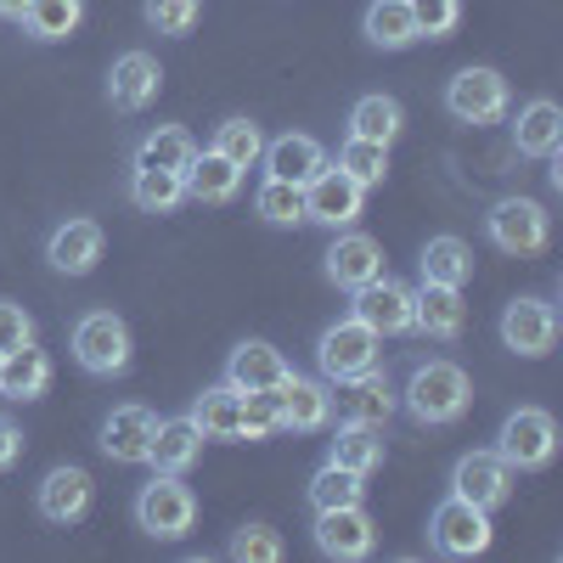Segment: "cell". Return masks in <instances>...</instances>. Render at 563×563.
<instances>
[{"mask_svg":"<svg viewBox=\"0 0 563 563\" xmlns=\"http://www.w3.org/2000/svg\"><path fill=\"white\" fill-rule=\"evenodd\" d=\"M400 406H406L411 422H422V429H451V422H462L467 406H474V378L445 355L417 361L406 389H400Z\"/></svg>","mask_w":563,"mask_h":563,"instance_id":"6da1fadb","label":"cell"},{"mask_svg":"<svg viewBox=\"0 0 563 563\" xmlns=\"http://www.w3.org/2000/svg\"><path fill=\"white\" fill-rule=\"evenodd\" d=\"M68 355L90 378H124L130 372V327L119 310H85L68 333Z\"/></svg>","mask_w":563,"mask_h":563,"instance_id":"7a4b0ae2","label":"cell"},{"mask_svg":"<svg viewBox=\"0 0 563 563\" xmlns=\"http://www.w3.org/2000/svg\"><path fill=\"white\" fill-rule=\"evenodd\" d=\"M135 530H147L153 541H186L198 530V496L186 474H153L135 490Z\"/></svg>","mask_w":563,"mask_h":563,"instance_id":"3957f363","label":"cell"},{"mask_svg":"<svg viewBox=\"0 0 563 563\" xmlns=\"http://www.w3.org/2000/svg\"><path fill=\"white\" fill-rule=\"evenodd\" d=\"M316 366H321V378L339 389V384L361 378V372L384 366V339L372 333L366 321L339 316L333 327H321V339H316Z\"/></svg>","mask_w":563,"mask_h":563,"instance_id":"277c9868","label":"cell"},{"mask_svg":"<svg viewBox=\"0 0 563 563\" xmlns=\"http://www.w3.org/2000/svg\"><path fill=\"white\" fill-rule=\"evenodd\" d=\"M490 451L512 467V474H536V467H547L558 456V422H552V411H541V406L507 411Z\"/></svg>","mask_w":563,"mask_h":563,"instance_id":"5b68a950","label":"cell"},{"mask_svg":"<svg viewBox=\"0 0 563 563\" xmlns=\"http://www.w3.org/2000/svg\"><path fill=\"white\" fill-rule=\"evenodd\" d=\"M485 238L501 249V254H512V260H530V254H541L547 243H552V214L536 203V198H496L490 209H485Z\"/></svg>","mask_w":563,"mask_h":563,"instance_id":"8992f818","label":"cell"},{"mask_svg":"<svg viewBox=\"0 0 563 563\" xmlns=\"http://www.w3.org/2000/svg\"><path fill=\"white\" fill-rule=\"evenodd\" d=\"M507 108H512V90H507V79L496 74V68H456L451 79H445V113L456 119V124H474V130H485V124H501L507 119Z\"/></svg>","mask_w":563,"mask_h":563,"instance_id":"52a82bcc","label":"cell"},{"mask_svg":"<svg viewBox=\"0 0 563 563\" xmlns=\"http://www.w3.org/2000/svg\"><path fill=\"white\" fill-rule=\"evenodd\" d=\"M271 406H276V429L282 434H321L333 429V384L327 378H305V372H288L276 389H271Z\"/></svg>","mask_w":563,"mask_h":563,"instance_id":"ba28073f","label":"cell"},{"mask_svg":"<svg viewBox=\"0 0 563 563\" xmlns=\"http://www.w3.org/2000/svg\"><path fill=\"white\" fill-rule=\"evenodd\" d=\"M496 530H490V512L474 507V501H462V496H445L434 512H429V547L440 558H479L490 552Z\"/></svg>","mask_w":563,"mask_h":563,"instance_id":"9c48e42d","label":"cell"},{"mask_svg":"<svg viewBox=\"0 0 563 563\" xmlns=\"http://www.w3.org/2000/svg\"><path fill=\"white\" fill-rule=\"evenodd\" d=\"M310 541H316L321 558H333V563H361V558H372V547H378V525H372L366 501L321 507L316 525H310Z\"/></svg>","mask_w":563,"mask_h":563,"instance_id":"30bf717a","label":"cell"},{"mask_svg":"<svg viewBox=\"0 0 563 563\" xmlns=\"http://www.w3.org/2000/svg\"><path fill=\"white\" fill-rule=\"evenodd\" d=\"M350 316L366 321L378 339H406L411 333V288L384 271V276L361 282V288L350 294Z\"/></svg>","mask_w":563,"mask_h":563,"instance_id":"8fae6325","label":"cell"},{"mask_svg":"<svg viewBox=\"0 0 563 563\" xmlns=\"http://www.w3.org/2000/svg\"><path fill=\"white\" fill-rule=\"evenodd\" d=\"M366 209V192L339 169V164H327L310 186H305V225H321V231H344L355 225Z\"/></svg>","mask_w":563,"mask_h":563,"instance_id":"7c38bea8","label":"cell"},{"mask_svg":"<svg viewBox=\"0 0 563 563\" xmlns=\"http://www.w3.org/2000/svg\"><path fill=\"white\" fill-rule=\"evenodd\" d=\"M501 344L512 355H525V361L552 355V344H558V305H547L536 294H519L501 310Z\"/></svg>","mask_w":563,"mask_h":563,"instance_id":"4fadbf2b","label":"cell"},{"mask_svg":"<svg viewBox=\"0 0 563 563\" xmlns=\"http://www.w3.org/2000/svg\"><path fill=\"white\" fill-rule=\"evenodd\" d=\"M153 434H158V411L153 406H113L108 417H102V434H97V445H102V456L108 462H124V467H141L153 456Z\"/></svg>","mask_w":563,"mask_h":563,"instance_id":"5bb4252c","label":"cell"},{"mask_svg":"<svg viewBox=\"0 0 563 563\" xmlns=\"http://www.w3.org/2000/svg\"><path fill=\"white\" fill-rule=\"evenodd\" d=\"M321 276L333 282V288H344V294H355L361 282H372V276H384L378 238H366V231H355V225L333 231V243H327V254H321Z\"/></svg>","mask_w":563,"mask_h":563,"instance_id":"9a60e30c","label":"cell"},{"mask_svg":"<svg viewBox=\"0 0 563 563\" xmlns=\"http://www.w3.org/2000/svg\"><path fill=\"white\" fill-rule=\"evenodd\" d=\"M90 496H97V485H90V474L79 462H57L52 474H45L34 485V507H40V519L45 525H79L85 512H90Z\"/></svg>","mask_w":563,"mask_h":563,"instance_id":"2e32d148","label":"cell"},{"mask_svg":"<svg viewBox=\"0 0 563 563\" xmlns=\"http://www.w3.org/2000/svg\"><path fill=\"white\" fill-rule=\"evenodd\" d=\"M451 496L496 512V507L512 496V467H507L496 451H467V456L451 462Z\"/></svg>","mask_w":563,"mask_h":563,"instance_id":"e0dca14e","label":"cell"},{"mask_svg":"<svg viewBox=\"0 0 563 563\" xmlns=\"http://www.w3.org/2000/svg\"><path fill=\"white\" fill-rule=\"evenodd\" d=\"M102 249H108L102 225L85 220V214H68L52 238H45V265H52L57 276H90L102 265Z\"/></svg>","mask_w":563,"mask_h":563,"instance_id":"ac0fdd59","label":"cell"},{"mask_svg":"<svg viewBox=\"0 0 563 563\" xmlns=\"http://www.w3.org/2000/svg\"><path fill=\"white\" fill-rule=\"evenodd\" d=\"M158 90H164V68H158L153 52L113 57V68H108V102H113V113H147L158 102Z\"/></svg>","mask_w":563,"mask_h":563,"instance_id":"d6986e66","label":"cell"},{"mask_svg":"<svg viewBox=\"0 0 563 563\" xmlns=\"http://www.w3.org/2000/svg\"><path fill=\"white\" fill-rule=\"evenodd\" d=\"M467 321V305H462V288H445V282H417L411 288V333L434 339V344H451Z\"/></svg>","mask_w":563,"mask_h":563,"instance_id":"ffe728a7","label":"cell"},{"mask_svg":"<svg viewBox=\"0 0 563 563\" xmlns=\"http://www.w3.org/2000/svg\"><path fill=\"white\" fill-rule=\"evenodd\" d=\"M260 164H265V175L271 180H288V186H310L327 164V147L316 135H305V130H288V135H271L265 141V153H260Z\"/></svg>","mask_w":563,"mask_h":563,"instance_id":"44dd1931","label":"cell"},{"mask_svg":"<svg viewBox=\"0 0 563 563\" xmlns=\"http://www.w3.org/2000/svg\"><path fill=\"white\" fill-rule=\"evenodd\" d=\"M288 355H282L271 339H243L238 350L225 355V384L231 389H243V395H265V389H276L282 378H288Z\"/></svg>","mask_w":563,"mask_h":563,"instance_id":"7402d4cb","label":"cell"},{"mask_svg":"<svg viewBox=\"0 0 563 563\" xmlns=\"http://www.w3.org/2000/svg\"><path fill=\"white\" fill-rule=\"evenodd\" d=\"M333 400L344 406V417L372 422V429H389V417H395V406H400V395L389 389V372H384V366H372V372H361V378L339 384Z\"/></svg>","mask_w":563,"mask_h":563,"instance_id":"603a6c76","label":"cell"},{"mask_svg":"<svg viewBox=\"0 0 563 563\" xmlns=\"http://www.w3.org/2000/svg\"><path fill=\"white\" fill-rule=\"evenodd\" d=\"M203 429L192 417H158V434H153V456L147 467L153 474H192L198 456H203Z\"/></svg>","mask_w":563,"mask_h":563,"instance_id":"cb8c5ba5","label":"cell"},{"mask_svg":"<svg viewBox=\"0 0 563 563\" xmlns=\"http://www.w3.org/2000/svg\"><path fill=\"white\" fill-rule=\"evenodd\" d=\"M192 158H198V135L186 130V124H153L130 147V164L135 169H175V175H186V169H192Z\"/></svg>","mask_w":563,"mask_h":563,"instance_id":"d4e9b609","label":"cell"},{"mask_svg":"<svg viewBox=\"0 0 563 563\" xmlns=\"http://www.w3.org/2000/svg\"><path fill=\"white\" fill-rule=\"evenodd\" d=\"M45 389H52V355H45L40 344H23V350H7L0 355V400H40Z\"/></svg>","mask_w":563,"mask_h":563,"instance_id":"484cf974","label":"cell"},{"mask_svg":"<svg viewBox=\"0 0 563 563\" xmlns=\"http://www.w3.org/2000/svg\"><path fill=\"white\" fill-rule=\"evenodd\" d=\"M512 147H519V158H552L563 147V113L552 97H536L519 108V119H512Z\"/></svg>","mask_w":563,"mask_h":563,"instance_id":"4316f807","label":"cell"},{"mask_svg":"<svg viewBox=\"0 0 563 563\" xmlns=\"http://www.w3.org/2000/svg\"><path fill=\"white\" fill-rule=\"evenodd\" d=\"M327 462L350 467V474H378V467H384V429L344 417L333 429V440H327Z\"/></svg>","mask_w":563,"mask_h":563,"instance_id":"83f0119b","label":"cell"},{"mask_svg":"<svg viewBox=\"0 0 563 563\" xmlns=\"http://www.w3.org/2000/svg\"><path fill=\"white\" fill-rule=\"evenodd\" d=\"M180 180H186V198L192 203H231L243 192V169L231 158H220V153H209V147H198L192 169H186Z\"/></svg>","mask_w":563,"mask_h":563,"instance_id":"f1b7e54d","label":"cell"},{"mask_svg":"<svg viewBox=\"0 0 563 563\" xmlns=\"http://www.w3.org/2000/svg\"><path fill=\"white\" fill-rule=\"evenodd\" d=\"M361 34H366L372 52H406V45H417L411 0H372L361 12Z\"/></svg>","mask_w":563,"mask_h":563,"instance_id":"f546056e","label":"cell"},{"mask_svg":"<svg viewBox=\"0 0 563 563\" xmlns=\"http://www.w3.org/2000/svg\"><path fill=\"white\" fill-rule=\"evenodd\" d=\"M186 417L203 429V440H238V429H243V389H231L220 378V384H209L192 400V411H186Z\"/></svg>","mask_w":563,"mask_h":563,"instance_id":"4dcf8cb0","label":"cell"},{"mask_svg":"<svg viewBox=\"0 0 563 563\" xmlns=\"http://www.w3.org/2000/svg\"><path fill=\"white\" fill-rule=\"evenodd\" d=\"M417 276L422 282H445V288H467V276H474V249L451 231L422 243V260H417Z\"/></svg>","mask_w":563,"mask_h":563,"instance_id":"1f68e13d","label":"cell"},{"mask_svg":"<svg viewBox=\"0 0 563 563\" xmlns=\"http://www.w3.org/2000/svg\"><path fill=\"white\" fill-rule=\"evenodd\" d=\"M124 192L141 214H175L186 203V180L175 169H135L130 164V180H124Z\"/></svg>","mask_w":563,"mask_h":563,"instance_id":"d6a6232c","label":"cell"},{"mask_svg":"<svg viewBox=\"0 0 563 563\" xmlns=\"http://www.w3.org/2000/svg\"><path fill=\"white\" fill-rule=\"evenodd\" d=\"M400 130H406V108H400L395 97H384V90H372V97H361V102L350 108V135H361V141L395 147Z\"/></svg>","mask_w":563,"mask_h":563,"instance_id":"836d02e7","label":"cell"},{"mask_svg":"<svg viewBox=\"0 0 563 563\" xmlns=\"http://www.w3.org/2000/svg\"><path fill=\"white\" fill-rule=\"evenodd\" d=\"M29 40L40 45H57V40H74L79 23H85V0H29V12L18 18Z\"/></svg>","mask_w":563,"mask_h":563,"instance_id":"e575fe53","label":"cell"},{"mask_svg":"<svg viewBox=\"0 0 563 563\" xmlns=\"http://www.w3.org/2000/svg\"><path fill=\"white\" fill-rule=\"evenodd\" d=\"M305 496H310L316 512H321V507L366 501V474H350V467H339V462H321L316 474H310V485H305Z\"/></svg>","mask_w":563,"mask_h":563,"instance_id":"d590c367","label":"cell"},{"mask_svg":"<svg viewBox=\"0 0 563 563\" xmlns=\"http://www.w3.org/2000/svg\"><path fill=\"white\" fill-rule=\"evenodd\" d=\"M254 214L276 231H294L305 225V186H288V180H260V192H254Z\"/></svg>","mask_w":563,"mask_h":563,"instance_id":"8d00e7d4","label":"cell"},{"mask_svg":"<svg viewBox=\"0 0 563 563\" xmlns=\"http://www.w3.org/2000/svg\"><path fill=\"white\" fill-rule=\"evenodd\" d=\"M209 153H220V158H231L238 169H254L260 164V153H265V130L254 124V119H225V124H214V141H209Z\"/></svg>","mask_w":563,"mask_h":563,"instance_id":"74e56055","label":"cell"},{"mask_svg":"<svg viewBox=\"0 0 563 563\" xmlns=\"http://www.w3.org/2000/svg\"><path fill=\"white\" fill-rule=\"evenodd\" d=\"M339 169L361 186V192H372V186H384V180H389V147H378V141H361V135H344Z\"/></svg>","mask_w":563,"mask_h":563,"instance_id":"f35d334b","label":"cell"},{"mask_svg":"<svg viewBox=\"0 0 563 563\" xmlns=\"http://www.w3.org/2000/svg\"><path fill=\"white\" fill-rule=\"evenodd\" d=\"M141 18H147V29H153V34L180 40V34H192V29H198L203 0H141Z\"/></svg>","mask_w":563,"mask_h":563,"instance_id":"ab89813d","label":"cell"},{"mask_svg":"<svg viewBox=\"0 0 563 563\" xmlns=\"http://www.w3.org/2000/svg\"><path fill=\"white\" fill-rule=\"evenodd\" d=\"M238 563H282L288 558V547H282V536L271 525H243V530H231V547H225Z\"/></svg>","mask_w":563,"mask_h":563,"instance_id":"60d3db41","label":"cell"},{"mask_svg":"<svg viewBox=\"0 0 563 563\" xmlns=\"http://www.w3.org/2000/svg\"><path fill=\"white\" fill-rule=\"evenodd\" d=\"M417 40H451L462 23V0H411Z\"/></svg>","mask_w":563,"mask_h":563,"instance_id":"b9f144b4","label":"cell"},{"mask_svg":"<svg viewBox=\"0 0 563 563\" xmlns=\"http://www.w3.org/2000/svg\"><path fill=\"white\" fill-rule=\"evenodd\" d=\"M271 434H282L276 429V406H271V389L265 395H243V429H238V440H271Z\"/></svg>","mask_w":563,"mask_h":563,"instance_id":"7bdbcfd3","label":"cell"},{"mask_svg":"<svg viewBox=\"0 0 563 563\" xmlns=\"http://www.w3.org/2000/svg\"><path fill=\"white\" fill-rule=\"evenodd\" d=\"M23 344H34V316L18 299H0V355L23 350Z\"/></svg>","mask_w":563,"mask_h":563,"instance_id":"ee69618b","label":"cell"},{"mask_svg":"<svg viewBox=\"0 0 563 563\" xmlns=\"http://www.w3.org/2000/svg\"><path fill=\"white\" fill-rule=\"evenodd\" d=\"M23 462V429L18 422L0 411V474H7V467H18Z\"/></svg>","mask_w":563,"mask_h":563,"instance_id":"f6af8a7d","label":"cell"},{"mask_svg":"<svg viewBox=\"0 0 563 563\" xmlns=\"http://www.w3.org/2000/svg\"><path fill=\"white\" fill-rule=\"evenodd\" d=\"M29 12V0H0V23H18Z\"/></svg>","mask_w":563,"mask_h":563,"instance_id":"bcb514c9","label":"cell"}]
</instances>
